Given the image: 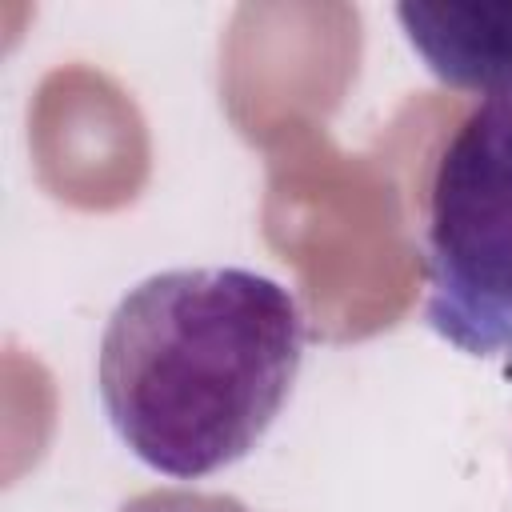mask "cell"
<instances>
[{
  "label": "cell",
  "mask_w": 512,
  "mask_h": 512,
  "mask_svg": "<svg viewBox=\"0 0 512 512\" xmlns=\"http://www.w3.org/2000/svg\"><path fill=\"white\" fill-rule=\"evenodd\" d=\"M304 336L296 296L264 272L236 264L152 272L104 324L96 392L144 468L200 480L264 440L296 384Z\"/></svg>",
  "instance_id": "1"
},
{
  "label": "cell",
  "mask_w": 512,
  "mask_h": 512,
  "mask_svg": "<svg viewBox=\"0 0 512 512\" xmlns=\"http://www.w3.org/2000/svg\"><path fill=\"white\" fill-rule=\"evenodd\" d=\"M424 248L428 324L472 356L512 360V72L436 156Z\"/></svg>",
  "instance_id": "2"
}]
</instances>
